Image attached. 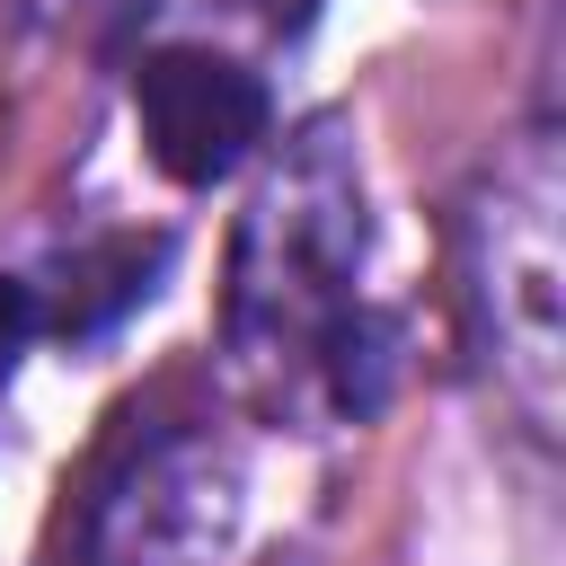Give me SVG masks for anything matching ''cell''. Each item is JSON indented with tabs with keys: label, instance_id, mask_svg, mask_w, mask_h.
I'll use <instances>...</instances> for the list:
<instances>
[{
	"label": "cell",
	"instance_id": "cell-3",
	"mask_svg": "<svg viewBox=\"0 0 566 566\" xmlns=\"http://www.w3.org/2000/svg\"><path fill=\"white\" fill-rule=\"evenodd\" d=\"M159 265H168V239H106V248L71 256V274H62V327H71V336L106 327L115 310H133V301L150 292Z\"/></svg>",
	"mask_w": 566,
	"mask_h": 566
},
{
	"label": "cell",
	"instance_id": "cell-4",
	"mask_svg": "<svg viewBox=\"0 0 566 566\" xmlns=\"http://www.w3.org/2000/svg\"><path fill=\"white\" fill-rule=\"evenodd\" d=\"M27 336H35V301H27V283H9V274H0V380L18 371Z\"/></svg>",
	"mask_w": 566,
	"mask_h": 566
},
{
	"label": "cell",
	"instance_id": "cell-2",
	"mask_svg": "<svg viewBox=\"0 0 566 566\" xmlns=\"http://www.w3.org/2000/svg\"><path fill=\"white\" fill-rule=\"evenodd\" d=\"M230 469L203 442H150L88 513V566H195L230 531Z\"/></svg>",
	"mask_w": 566,
	"mask_h": 566
},
{
	"label": "cell",
	"instance_id": "cell-1",
	"mask_svg": "<svg viewBox=\"0 0 566 566\" xmlns=\"http://www.w3.org/2000/svg\"><path fill=\"white\" fill-rule=\"evenodd\" d=\"M133 106H142V142H150L159 177H177V186L230 177L265 142V115H274L265 80L239 71L230 53H203V44L150 53L142 80H133Z\"/></svg>",
	"mask_w": 566,
	"mask_h": 566
}]
</instances>
